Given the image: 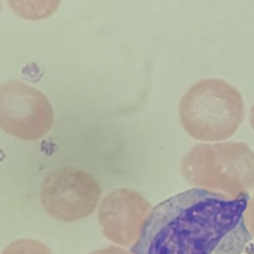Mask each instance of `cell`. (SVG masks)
Returning a JSON list of instances; mask_svg holds the SVG:
<instances>
[{
  "instance_id": "cell-3",
  "label": "cell",
  "mask_w": 254,
  "mask_h": 254,
  "mask_svg": "<svg viewBox=\"0 0 254 254\" xmlns=\"http://www.w3.org/2000/svg\"><path fill=\"white\" fill-rule=\"evenodd\" d=\"M101 189L89 173L72 167L50 172L41 186V203L53 218L74 222L90 215L96 208Z\"/></svg>"
},
{
  "instance_id": "cell-8",
  "label": "cell",
  "mask_w": 254,
  "mask_h": 254,
  "mask_svg": "<svg viewBox=\"0 0 254 254\" xmlns=\"http://www.w3.org/2000/svg\"><path fill=\"white\" fill-rule=\"evenodd\" d=\"M88 254H132L122 248L116 247V246H108L105 248H101V249H97L94 251H91Z\"/></svg>"
},
{
  "instance_id": "cell-5",
  "label": "cell",
  "mask_w": 254,
  "mask_h": 254,
  "mask_svg": "<svg viewBox=\"0 0 254 254\" xmlns=\"http://www.w3.org/2000/svg\"><path fill=\"white\" fill-rule=\"evenodd\" d=\"M150 209V202L140 192L129 188H118L101 201L98 222L108 240L122 246H133Z\"/></svg>"
},
{
  "instance_id": "cell-1",
  "label": "cell",
  "mask_w": 254,
  "mask_h": 254,
  "mask_svg": "<svg viewBox=\"0 0 254 254\" xmlns=\"http://www.w3.org/2000/svg\"><path fill=\"white\" fill-rule=\"evenodd\" d=\"M248 196L229 198L190 189L150 212L134 254H242L251 240L244 221Z\"/></svg>"
},
{
  "instance_id": "cell-2",
  "label": "cell",
  "mask_w": 254,
  "mask_h": 254,
  "mask_svg": "<svg viewBox=\"0 0 254 254\" xmlns=\"http://www.w3.org/2000/svg\"><path fill=\"white\" fill-rule=\"evenodd\" d=\"M185 131L201 141L232 136L243 123L245 104L240 91L220 78L195 82L183 95L179 108Z\"/></svg>"
},
{
  "instance_id": "cell-6",
  "label": "cell",
  "mask_w": 254,
  "mask_h": 254,
  "mask_svg": "<svg viewBox=\"0 0 254 254\" xmlns=\"http://www.w3.org/2000/svg\"><path fill=\"white\" fill-rule=\"evenodd\" d=\"M10 8L25 20H42L52 16L61 0H7Z\"/></svg>"
},
{
  "instance_id": "cell-4",
  "label": "cell",
  "mask_w": 254,
  "mask_h": 254,
  "mask_svg": "<svg viewBox=\"0 0 254 254\" xmlns=\"http://www.w3.org/2000/svg\"><path fill=\"white\" fill-rule=\"evenodd\" d=\"M54 123V110L38 89L19 80L0 85V127L22 140L44 137Z\"/></svg>"
},
{
  "instance_id": "cell-7",
  "label": "cell",
  "mask_w": 254,
  "mask_h": 254,
  "mask_svg": "<svg viewBox=\"0 0 254 254\" xmlns=\"http://www.w3.org/2000/svg\"><path fill=\"white\" fill-rule=\"evenodd\" d=\"M2 254H52V251L38 240L22 238L8 244Z\"/></svg>"
},
{
  "instance_id": "cell-9",
  "label": "cell",
  "mask_w": 254,
  "mask_h": 254,
  "mask_svg": "<svg viewBox=\"0 0 254 254\" xmlns=\"http://www.w3.org/2000/svg\"><path fill=\"white\" fill-rule=\"evenodd\" d=\"M249 121H250V126L252 130L254 131V103L250 109V115H249Z\"/></svg>"
}]
</instances>
